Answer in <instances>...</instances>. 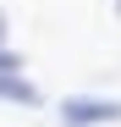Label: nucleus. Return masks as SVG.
<instances>
[{
  "label": "nucleus",
  "instance_id": "nucleus-1",
  "mask_svg": "<svg viewBox=\"0 0 121 127\" xmlns=\"http://www.w3.org/2000/svg\"><path fill=\"white\" fill-rule=\"evenodd\" d=\"M105 116H116V105H66V122H72V127H83V122H105Z\"/></svg>",
  "mask_w": 121,
  "mask_h": 127
}]
</instances>
